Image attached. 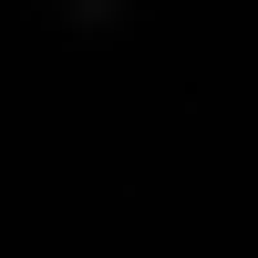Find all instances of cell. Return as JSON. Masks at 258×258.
Returning <instances> with one entry per match:
<instances>
[{
    "mask_svg": "<svg viewBox=\"0 0 258 258\" xmlns=\"http://www.w3.org/2000/svg\"><path fill=\"white\" fill-rule=\"evenodd\" d=\"M73 31H83V41H114V31H124V0H73Z\"/></svg>",
    "mask_w": 258,
    "mask_h": 258,
    "instance_id": "6da1fadb",
    "label": "cell"
}]
</instances>
